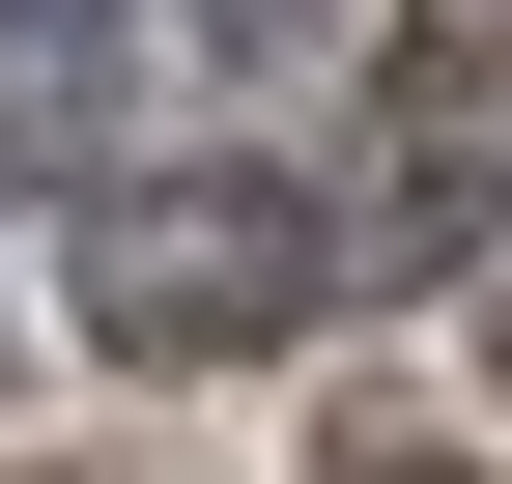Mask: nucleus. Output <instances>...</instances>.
I'll use <instances>...</instances> for the list:
<instances>
[{
    "label": "nucleus",
    "instance_id": "1",
    "mask_svg": "<svg viewBox=\"0 0 512 484\" xmlns=\"http://www.w3.org/2000/svg\"><path fill=\"white\" fill-rule=\"evenodd\" d=\"M86 314L143 342V371H171V342H285V314H313V200H256V171L114 200V228H86Z\"/></svg>",
    "mask_w": 512,
    "mask_h": 484
}]
</instances>
